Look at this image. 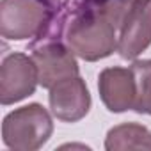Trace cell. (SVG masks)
I'll return each mask as SVG.
<instances>
[{"label": "cell", "mask_w": 151, "mask_h": 151, "mask_svg": "<svg viewBox=\"0 0 151 151\" xmlns=\"http://www.w3.org/2000/svg\"><path fill=\"white\" fill-rule=\"evenodd\" d=\"M117 27L109 18L80 6L68 25L66 45L77 57L96 62L117 52Z\"/></svg>", "instance_id": "6da1fadb"}, {"label": "cell", "mask_w": 151, "mask_h": 151, "mask_svg": "<svg viewBox=\"0 0 151 151\" xmlns=\"http://www.w3.org/2000/svg\"><path fill=\"white\" fill-rule=\"evenodd\" d=\"M55 16L53 0H2L0 34L11 41L41 37Z\"/></svg>", "instance_id": "7a4b0ae2"}, {"label": "cell", "mask_w": 151, "mask_h": 151, "mask_svg": "<svg viewBox=\"0 0 151 151\" xmlns=\"http://www.w3.org/2000/svg\"><path fill=\"white\" fill-rule=\"evenodd\" d=\"M53 133L50 112L39 103L14 109L2 121V140L14 151H37Z\"/></svg>", "instance_id": "3957f363"}, {"label": "cell", "mask_w": 151, "mask_h": 151, "mask_svg": "<svg viewBox=\"0 0 151 151\" xmlns=\"http://www.w3.org/2000/svg\"><path fill=\"white\" fill-rule=\"evenodd\" d=\"M37 86L39 77L32 57L20 52L4 57L0 66V103L4 107L32 96Z\"/></svg>", "instance_id": "277c9868"}, {"label": "cell", "mask_w": 151, "mask_h": 151, "mask_svg": "<svg viewBox=\"0 0 151 151\" xmlns=\"http://www.w3.org/2000/svg\"><path fill=\"white\" fill-rule=\"evenodd\" d=\"M36 62L37 68V77H39V86L43 89H52L55 84L77 77L80 73L77 57L73 50L62 43H46L37 48H34L30 55Z\"/></svg>", "instance_id": "5b68a950"}, {"label": "cell", "mask_w": 151, "mask_h": 151, "mask_svg": "<svg viewBox=\"0 0 151 151\" xmlns=\"http://www.w3.org/2000/svg\"><path fill=\"white\" fill-rule=\"evenodd\" d=\"M151 45V0H137L126 13L117 37L123 59L135 60Z\"/></svg>", "instance_id": "8992f818"}, {"label": "cell", "mask_w": 151, "mask_h": 151, "mask_svg": "<svg viewBox=\"0 0 151 151\" xmlns=\"http://www.w3.org/2000/svg\"><path fill=\"white\" fill-rule=\"evenodd\" d=\"M48 101L52 114L64 123H77L84 119L91 109V94L80 75L55 84L50 89Z\"/></svg>", "instance_id": "52a82bcc"}, {"label": "cell", "mask_w": 151, "mask_h": 151, "mask_svg": "<svg viewBox=\"0 0 151 151\" xmlns=\"http://www.w3.org/2000/svg\"><path fill=\"white\" fill-rule=\"evenodd\" d=\"M98 91L109 112L121 114L126 110H133L135 77L132 68H105L98 77Z\"/></svg>", "instance_id": "ba28073f"}, {"label": "cell", "mask_w": 151, "mask_h": 151, "mask_svg": "<svg viewBox=\"0 0 151 151\" xmlns=\"http://www.w3.org/2000/svg\"><path fill=\"white\" fill-rule=\"evenodd\" d=\"M107 151L147 149L151 151V130L139 123H123L109 130L105 137Z\"/></svg>", "instance_id": "9c48e42d"}, {"label": "cell", "mask_w": 151, "mask_h": 151, "mask_svg": "<svg viewBox=\"0 0 151 151\" xmlns=\"http://www.w3.org/2000/svg\"><path fill=\"white\" fill-rule=\"evenodd\" d=\"M135 77V105L133 110L139 114L151 116V59L133 60L130 66Z\"/></svg>", "instance_id": "30bf717a"}, {"label": "cell", "mask_w": 151, "mask_h": 151, "mask_svg": "<svg viewBox=\"0 0 151 151\" xmlns=\"http://www.w3.org/2000/svg\"><path fill=\"white\" fill-rule=\"evenodd\" d=\"M137 0H82V6L94 9L96 13L109 18L119 30L126 13L130 11V7Z\"/></svg>", "instance_id": "8fae6325"}]
</instances>
